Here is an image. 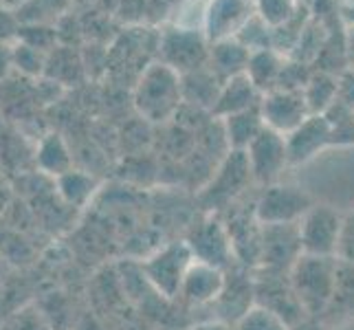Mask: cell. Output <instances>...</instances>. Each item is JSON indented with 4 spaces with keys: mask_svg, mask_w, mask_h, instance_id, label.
Instances as JSON below:
<instances>
[{
    "mask_svg": "<svg viewBox=\"0 0 354 330\" xmlns=\"http://www.w3.org/2000/svg\"><path fill=\"white\" fill-rule=\"evenodd\" d=\"M249 57H251V51L236 38L225 40V42H216L209 48V68L223 82H229V80L247 73Z\"/></svg>",
    "mask_w": 354,
    "mask_h": 330,
    "instance_id": "44dd1931",
    "label": "cell"
},
{
    "mask_svg": "<svg viewBox=\"0 0 354 330\" xmlns=\"http://www.w3.org/2000/svg\"><path fill=\"white\" fill-rule=\"evenodd\" d=\"M262 93L253 86V82L247 75H238L223 84V91L218 95V102L212 110L216 119H225L229 115H238L244 110L258 108L262 104Z\"/></svg>",
    "mask_w": 354,
    "mask_h": 330,
    "instance_id": "d6986e66",
    "label": "cell"
},
{
    "mask_svg": "<svg viewBox=\"0 0 354 330\" xmlns=\"http://www.w3.org/2000/svg\"><path fill=\"white\" fill-rule=\"evenodd\" d=\"M221 124H223V132L227 139V148L242 150V152L247 150L249 143L264 130V119H262L260 106L244 110V113H238V115H229V117L221 119Z\"/></svg>",
    "mask_w": 354,
    "mask_h": 330,
    "instance_id": "603a6c76",
    "label": "cell"
},
{
    "mask_svg": "<svg viewBox=\"0 0 354 330\" xmlns=\"http://www.w3.org/2000/svg\"><path fill=\"white\" fill-rule=\"evenodd\" d=\"M185 242L196 262L212 264L223 271L236 264L227 227L218 214H203L198 223H194V227L187 231Z\"/></svg>",
    "mask_w": 354,
    "mask_h": 330,
    "instance_id": "9c48e42d",
    "label": "cell"
},
{
    "mask_svg": "<svg viewBox=\"0 0 354 330\" xmlns=\"http://www.w3.org/2000/svg\"><path fill=\"white\" fill-rule=\"evenodd\" d=\"M253 291H255V304L268 309L277 317H282L288 326L308 317L304 313L295 291L290 286L288 271H275V268H264V266L253 268Z\"/></svg>",
    "mask_w": 354,
    "mask_h": 330,
    "instance_id": "52a82bcc",
    "label": "cell"
},
{
    "mask_svg": "<svg viewBox=\"0 0 354 330\" xmlns=\"http://www.w3.org/2000/svg\"><path fill=\"white\" fill-rule=\"evenodd\" d=\"M7 3V5H16V3H22V0H0V5Z\"/></svg>",
    "mask_w": 354,
    "mask_h": 330,
    "instance_id": "d590c367",
    "label": "cell"
},
{
    "mask_svg": "<svg viewBox=\"0 0 354 330\" xmlns=\"http://www.w3.org/2000/svg\"><path fill=\"white\" fill-rule=\"evenodd\" d=\"M322 320L328 328L344 326L354 320V264L346 260H337V275L333 297Z\"/></svg>",
    "mask_w": 354,
    "mask_h": 330,
    "instance_id": "ac0fdd59",
    "label": "cell"
},
{
    "mask_svg": "<svg viewBox=\"0 0 354 330\" xmlns=\"http://www.w3.org/2000/svg\"><path fill=\"white\" fill-rule=\"evenodd\" d=\"M341 229H344V216L333 207L315 203L299 220L301 251L308 255L339 258Z\"/></svg>",
    "mask_w": 354,
    "mask_h": 330,
    "instance_id": "30bf717a",
    "label": "cell"
},
{
    "mask_svg": "<svg viewBox=\"0 0 354 330\" xmlns=\"http://www.w3.org/2000/svg\"><path fill=\"white\" fill-rule=\"evenodd\" d=\"M53 185H55L59 201H62L66 207H71V210H82V207H86L93 201L100 183L95 181V176L86 174V172L71 169V172L57 176Z\"/></svg>",
    "mask_w": 354,
    "mask_h": 330,
    "instance_id": "cb8c5ba5",
    "label": "cell"
},
{
    "mask_svg": "<svg viewBox=\"0 0 354 330\" xmlns=\"http://www.w3.org/2000/svg\"><path fill=\"white\" fill-rule=\"evenodd\" d=\"M134 106L143 119L152 124H163V121L178 115L183 106V80L180 75L163 64L161 59L150 64L143 71V75L134 91Z\"/></svg>",
    "mask_w": 354,
    "mask_h": 330,
    "instance_id": "6da1fadb",
    "label": "cell"
},
{
    "mask_svg": "<svg viewBox=\"0 0 354 330\" xmlns=\"http://www.w3.org/2000/svg\"><path fill=\"white\" fill-rule=\"evenodd\" d=\"M194 264V255L187 247L185 238L165 242L163 247L154 249L148 258L141 262L143 275L150 286L163 300L178 297L183 279H185L189 266Z\"/></svg>",
    "mask_w": 354,
    "mask_h": 330,
    "instance_id": "277c9868",
    "label": "cell"
},
{
    "mask_svg": "<svg viewBox=\"0 0 354 330\" xmlns=\"http://www.w3.org/2000/svg\"><path fill=\"white\" fill-rule=\"evenodd\" d=\"M299 11V0H255V16L266 27L279 29L290 22Z\"/></svg>",
    "mask_w": 354,
    "mask_h": 330,
    "instance_id": "83f0119b",
    "label": "cell"
},
{
    "mask_svg": "<svg viewBox=\"0 0 354 330\" xmlns=\"http://www.w3.org/2000/svg\"><path fill=\"white\" fill-rule=\"evenodd\" d=\"M0 330H53V324L48 322L46 313L35 302H29L20 306L18 311L9 313L3 322Z\"/></svg>",
    "mask_w": 354,
    "mask_h": 330,
    "instance_id": "4316f807",
    "label": "cell"
},
{
    "mask_svg": "<svg viewBox=\"0 0 354 330\" xmlns=\"http://www.w3.org/2000/svg\"><path fill=\"white\" fill-rule=\"evenodd\" d=\"M299 223L292 225H264L262 229V253L260 264L275 271H290V266L301 255Z\"/></svg>",
    "mask_w": 354,
    "mask_h": 330,
    "instance_id": "9a60e30c",
    "label": "cell"
},
{
    "mask_svg": "<svg viewBox=\"0 0 354 330\" xmlns=\"http://www.w3.org/2000/svg\"><path fill=\"white\" fill-rule=\"evenodd\" d=\"M337 102L354 110V73H348V75L339 77V100Z\"/></svg>",
    "mask_w": 354,
    "mask_h": 330,
    "instance_id": "1f68e13d",
    "label": "cell"
},
{
    "mask_svg": "<svg viewBox=\"0 0 354 330\" xmlns=\"http://www.w3.org/2000/svg\"><path fill=\"white\" fill-rule=\"evenodd\" d=\"M11 62H14V53L7 51V46L0 42V80H3L7 75V71L11 66Z\"/></svg>",
    "mask_w": 354,
    "mask_h": 330,
    "instance_id": "e575fe53",
    "label": "cell"
},
{
    "mask_svg": "<svg viewBox=\"0 0 354 330\" xmlns=\"http://www.w3.org/2000/svg\"><path fill=\"white\" fill-rule=\"evenodd\" d=\"M38 165L44 174L53 178L62 176L73 169V156L59 134H46L38 148Z\"/></svg>",
    "mask_w": 354,
    "mask_h": 330,
    "instance_id": "484cf974",
    "label": "cell"
},
{
    "mask_svg": "<svg viewBox=\"0 0 354 330\" xmlns=\"http://www.w3.org/2000/svg\"><path fill=\"white\" fill-rule=\"evenodd\" d=\"M260 110L264 126L284 134V137L310 117L308 104L304 100V91L275 89L262 97Z\"/></svg>",
    "mask_w": 354,
    "mask_h": 330,
    "instance_id": "5bb4252c",
    "label": "cell"
},
{
    "mask_svg": "<svg viewBox=\"0 0 354 330\" xmlns=\"http://www.w3.org/2000/svg\"><path fill=\"white\" fill-rule=\"evenodd\" d=\"M304 100L308 104L310 115H326L339 100V77L326 71L315 73L304 86Z\"/></svg>",
    "mask_w": 354,
    "mask_h": 330,
    "instance_id": "d4e9b609",
    "label": "cell"
},
{
    "mask_svg": "<svg viewBox=\"0 0 354 330\" xmlns=\"http://www.w3.org/2000/svg\"><path fill=\"white\" fill-rule=\"evenodd\" d=\"M255 18V0H207L203 33L209 44L234 40Z\"/></svg>",
    "mask_w": 354,
    "mask_h": 330,
    "instance_id": "7c38bea8",
    "label": "cell"
},
{
    "mask_svg": "<svg viewBox=\"0 0 354 330\" xmlns=\"http://www.w3.org/2000/svg\"><path fill=\"white\" fill-rule=\"evenodd\" d=\"M313 205L315 201L306 190L277 181L273 185L260 187L255 196V214L262 225H292L299 223Z\"/></svg>",
    "mask_w": 354,
    "mask_h": 330,
    "instance_id": "8992f818",
    "label": "cell"
},
{
    "mask_svg": "<svg viewBox=\"0 0 354 330\" xmlns=\"http://www.w3.org/2000/svg\"><path fill=\"white\" fill-rule=\"evenodd\" d=\"M0 9H3V5H0Z\"/></svg>",
    "mask_w": 354,
    "mask_h": 330,
    "instance_id": "8d00e7d4",
    "label": "cell"
},
{
    "mask_svg": "<svg viewBox=\"0 0 354 330\" xmlns=\"http://www.w3.org/2000/svg\"><path fill=\"white\" fill-rule=\"evenodd\" d=\"M14 62L18 64V68H22L24 73L29 75H35L40 73L44 62H42V55L38 53V48H33L29 44H20L16 51H14Z\"/></svg>",
    "mask_w": 354,
    "mask_h": 330,
    "instance_id": "f546056e",
    "label": "cell"
},
{
    "mask_svg": "<svg viewBox=\"0 0 354 330\" xmlns=\"http://www.w3.org/2000/svg\"><path fill=\"white\" fill-rule=\"evenodd\" d=\"M223 284H225L223 268L194 260L185 279H183L178 300L185 302L187 306H212L218 300V295H221Z\"/></svg>",
    "mask_w": 354,
    "mask_h": 330,
    "instance_id": "e0dca14e",
    "label": "cell"
},
{
    "mask_svg": "<svg viewBox=\"0 0 354 330\" xmlns=\"http://www.w3.org/2000/svg\"><path fill=\"white\" fill-rule=\"evenodd\" d=\"M284 66H286V57L282 53H277L275 48H260V51L251 53L244 75L253 82V86L262 95H266L277 89Z\"/></svg>",
    "mask_w": 354,
    "mask_h": 330,
    "instance_id": "7402d4cb",
    "label": "cell"
},
{
    "mask_svg": "<svg viewBox=\"0 0 354 330\" xmlns=\"http://www.w3.org/2000/svg\"><path fill=\"white\" fill-rule=\"evenodd\" d=\"M161 62L174 68L178 75L209 66V42L201 29L172 27L161 35Z\"/></svg>",
    "mask_w": 354,
    "mask_h": 330,
    "instance_id": "ba28073f",
    "label": "cell"
},
{
    "mask_svg": "<svg viewBox=\"0 0 354 330\" xmlns=\"http://www.w3.org/2000/svg\"><path fill=\"white\" fill-rule=\"evenodd\" d=\"M218 216L223 218V223L227 227L236 262L247 268H258L264 225L260 223L258 214H255V199L251 203L240 199Z\"/></svg>",
    "mask_w": 354,
    "mask_h": 330,
    "instance_id": "5b68a950",
    "label": "cell"
},
{
    "mask_svg": "<svg viewBox=\"0 0 354 330\" xmlns=\"http://www.w3.org/2000/svg\"><path fill=\"white\" fill-rule=\"evenodd\" d=\"M180 80H183V104L196 106L201 110H209L212 113L225 82L209 66L187 73V75H180Z\"/></svg>",
    "mask_w": 354,
    "mask_h": 330,
    "instance_id": "ffe728a7",
    "label": "cell"
},
{
    "mask_svg": "<svg viewBox=\"0 0 354 330\" xmlns=\"http://www.w3.org/2000/svg\"><path fill=\"white\" fill-rule=\"evenodd\" d=\"M244 154H247L253 183L258 187L273 185V183L282 178V172L288 167L286 137L266 126L258 137L249 143V148L244 150Z\"/></svg>",
    "mask_w": 354,
    "mask_h": 330,
    "instance_id": "8fae6325",
    "label": "cell"
},
{
    "mask_svg": "<svg viewBox=\"0 0 354 330\" xmlns=\"http://www.w3.org/2000/svg\"><path fill=\"white\" fill-rule=\"evenodd\" d=\"M333 141V124L326 115H310L299 128L286 134L288 165H301L319 154Z\"/></svg>",
    "mask_w": 354,
    "mask_h": 330,
    "instance_id": "2e32d148",
    "label": "cell"
},
{
    "mask_svg": "<svg viewBox=\"0 0 354 330\" xmlns=\"http://www.w3.org/2000/svg\"><path fill=\"white\" fill-rule=\"evenodd\" d=\"M234 328L236 330H288L290 326L282 320V317H277L275 313H271L268 309L258 306V304H255L253 309H249L234 324Z\"/></svg>",
    "mask_w": 354,
    "mask_h": 330,
    "instance_id": "f1b7e54d",
    "label": "cell"
},
{
    "mask_svg": "<svg viewBox=\"0 0 354 330\" xmlns=\"http://www.w3.org/2000/svg\"><path fill=\"white\" fill-rule=\"evenodd\" d=\"M255 185L247 154L242 150H229L212 176L205 181V185L198 192V205L203 214H221L236 201L244 199L249 187Z\"/></svg>",
    "mask_w": 354,
    "mask_h": 330,
    "instance_id": "7a4b0ae2",
    "label": "cell"
},
{
    "mask_svg": "<svg viewBox=\"0 0 354 330\" xmlns=\"http://www.w3.org/2000/svg\"><path fill=\"white\" fill-rule=\"evenodd\" d=\"M339 260L354 264V212L344 216V229H341V242H339Z\"/></svg>",
    "mask_w": 354,
    "mask_h": 330,
    "instance_id": "4dcf8cb0",
    "label": "cell"
},
{
    "mask_svg": "<svg viewBox=\"0 0 354 330\" xmlns=\"http://www.w3.org/2000/svg\"><path fill=\"white\" fill-rule=\"evenodd\" d=\"M337 260L339 258L301 253L299 260L290 266V286L308 317H324L328 302L333 297Z\"/></svg>",
    "mask_w": 354,
    "mask_h": 330,
    "instance_id": "3957f363",
    "label": "cell"
},
{
    "mask_svg": "<svg viewBox=\"0 0 354 330\" xmlns=\"http://www.w3.org/2000/svg\"><path fill=\"white\" fill-rule=\"evenodd\" d=\"M255 306V291H253V268L242 264H231L225 271V284L218 300L212 309L218 313L214 320H221L234 326L249 309Z\"/></svg>",
    "mask_w": 354,
    "mask_h": 330,
    "instance_id": "4fadbf2b",
    "label": "cell"
},
{
    "mask_svg": "<svg viewBox=\"0 0 354 330\" xmlns=\"http://www.w3.org/2000/svg\"><path fill=\"white\" fill-rule=\"evenodd\" d=\"M187 330H236V328L227 322H221V320H207V322H198V324L189 326Z\"/></svg>",
    "mask_w": 354,
    "mask_h": 330,
    "instance_id": "836d02e7",
    "label": "cell"
},
{
    "mask_svg": "<svg viewBox=\"0 0 354 330\" xmlns=\"http://www.w3.org/2000/svg\"><path fill=\"white\" fill-rule=\"evenodd\" d=\"M288 330H330L326 326V322L322 320V317H304L301 322L292 324Z\"/></svg>",
    "mask_w": 354,
    "mask_h": 330,
    "instance_id": "d6a6232c",
    "label": "cell"
}]
</instances>
